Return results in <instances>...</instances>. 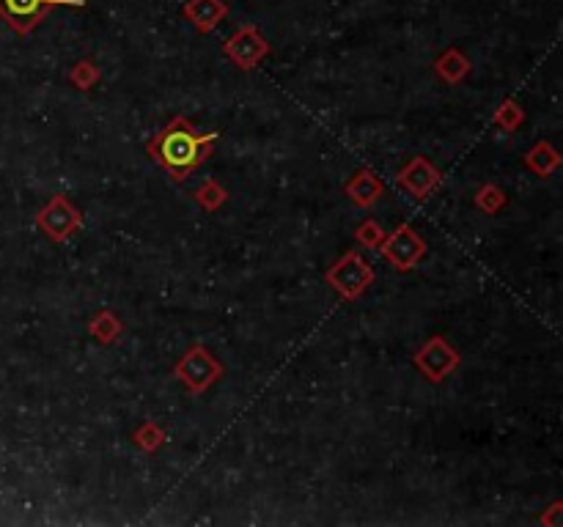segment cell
Wrapping results in <instances>:
<instances>
[{
    "label": "cell",
    "instance_id": "1",
    "mask_svg": "<svg viewBox=\"0 0 563 527\" xmlns=\"http://www.w3.org/2000/svg\"><path fill=\"white\" fill-rule=\"evenodd\" d=\"M215 140L217 132H198L185 119H176L149 143V151L176 182H185L195 168L204 165Z\"/></svg>",
    "mask_w": 563,
    "mask_h": 527
},
{
    "label": "cell",
    "instance_id": "2",
    "mask_svg": "<svg viewBox=\"0 0 563 527\" xmlns=\"http://www.w3.org/2000/svg\"><path fill=\"white\" fill-rule=\"evenodd\" d=\"M327 280H330V286H333L344 300H358L360 294L374 283V267H371L369 261L363 259L360 253L352 250V253L341 256V259L330 267Z\"/></svg>",
    "mask_w": 563,
    "mask_h": 527
},
{
    "label": "cell",
    "instance_id": "3",
    "mask_svg": "<svg viewBox=\"0 0 563 527\" xmlns=\"http://www.w3.org/2000/svg\"><path fill=\"white\" fill-rule=\"evenodd\" d=\"M176 377L190 393H204L212 382L223 377V363L204 346H190L176 363Z\"/></svg>",
    "mask_w": 563,
    "mask_h": 527
},
{
    "label": "cell",
    "instance_id": "4",
    "mask_svg": "<svg viewBox=\"0 0 563 527\" xmlns=\"http://www.w3.org/2000/svg\"><path fill=\"white\" fill-rule=\"evenodd\" d=\"M55 6L83 9L86 0H0V17L17 33H31Z\"/></svg>",
    "mask_w": 563,
    "mask_h": 527
},
{
    "label": "cell",
    "instance_id": "5",
    "mask_svg": "<svg viewBox=\"0 0 563 527\" xmlns=\"http://www.w3.org/2000/svg\"><path fill=\"white\" fill-rule=\"evenodd\" d=\"M379 250H382L385 261H390L393 267L404 272V269H412L426 256V242L415 234V228L399 226L390 237L385 234Z\"/></svg>",
    "mask_w": 563,
    "mask_h": 527
},
{
    "label": "cell",
    "instance_id": "6",
    "mask_svg": "<svg viewBox=\"0 0 563 527\" xmlns=\"http://www.w3.org/2000/svg\"><path fill=\"white\" fill-rule=\"evenodd\" d=\"M36 220H39L42 231L53 239V242H66V239L75 234L77 228L83 226V215L66 201L64 195H53Z\"/></svg>",
    "mask_w": 563,
    "mask_h": 527
},
{
    "label": "cell",
    "instance_id": "7",
    "mask_svg": "<svg viewBox=\"0 0 563 527\" xmlns=\"http://www.w3.org/2000/svg\"><path fill=\"white\" fill-rule=\"evenodd\" d=\"M415 366L421 368L426 379H432V382H443L456 366H459V352H456L454 346L445 344V338L440 335H434L432 341H426L421 346V352L415 355Z\"/></svg>",
    "mask_w": 563,
    "mask_h": 527
},
{
    "label": "cell",
    "instance_id": "8",
    "mask_svg": "<svg viewBox=\"0 0 563 527\" xmlns=\"http://www.w3.org/2000/svg\"><path fill=\"white\" fill-rule=\"evenodd\" d=\"M226 55L239 66V69H256V64H261L267 55H270V44L261 36L253 25L237 31L226 42Z\"/></svg>",
    "mask_w": 563,
    "mask_h": 527
},
{
    "label": "cell",
    "instance_id": "9",
    "mask_svg": "<svg viewBox=\"0 0 563 527\" xmlns=\"http://www.w3.org/2000/svg\"><path fill=\"white\" fill-rule=\"evenodd\" d=\"M399 184L407 193L423 201L426 195H432L440 187V171L426 157H415L399 171Z\"/></svg>",
    "mask_w": 563,
    "mask_h": 527
},
{
    "label": "cell",
    "instance_id": "10",
    "mask_svg": "<svg viewBox=\"0 0 563 527\" xmlns=\"http://www.w3.org/2000/svg\"><path fill=\"white\" fill-rule=\"evenodd\" d=\"M226 3L223 0H190L185 9V17L193 22L201 33L215 31L220 20L226 17Z\"/></svg>",
    "mask_w": 563,
    "mask_h": 527
},
{
    "label": "cell",
    "instance_id": "11",
    "mask_svg": "<svg viewBox=\"0 0 563 527\" xmlns=\"http://www.w3.org/2000/svg\"><path fill=\"white\" fill-rule=\"evenodd\" d=\"M347 193L355 204L366 209V206L377 204V198L382 195V182L377 179V173L366 168V171H358L352 176V182L347 184Z\"/></svg>",
    "mask_w": 563,
    "mask_h": 527
},
{
    "label": "cell",
    "instance_id": "12",
    "mask_svg": "<svg viewBox=\"0 0 563 527\" xmlns=\"http://www.w3.org/2000/svg\"><path fill=\"white\" fill-rule=\"evenodd\" d=\"M434 72L443 77L445 83H462L470 72V64H467V58L459 50H445L437 61H434Z\"/></svg>",
    "mask_w": 563,
    "mask_h": 527
},
{
    "label": "cell",
    "instance_id": "13",
    "mask_svg": "<svg viewBox=\"0 0 563 527\" xmlns=\"http://www.w3.org/2000/svg\"><path fill=\"white\" fill-rule=\"evenodd\" d=\"M525 165L531 168L536 176H550L553 171H558V165H561V157H558V151L550 146V143H536L528 154H525Z\"/></svg>",
    "mask_w": 563,
    "mask_h": 527
},
{
    "label": "cell",
    "instance_id": "14",
    "mask_svg": "<svg viewBox=\"0 0 563 527\" xmlns=\"http://www.w3.org/2000/svg\"><path fill=\"white\" fill-rule=\"evenodd\" d=\"M88 330H91V335H94L97 341H102V344H113L121 335V322L110 311H99L97 316L91 319V324H88Z\"/></svg>",
    "mask_w": 563,
    "mask_h": 527
},
{
    "label": "cell",
    "instance_id": "15",
    "mask_svg": "<svg viewBox=\"0 0 563 527\" xmlns=\"http://www.w3.org/2000/svg\"><path fill=\"white\" fill-rule=\"evenodd\" d=\"M193 198L198 201L201 209H206V212H217V209L223 206V201H226V190H223V184H217L215 179H209V182H204L198 190H195Z\"/></svg>",
    "mask_w": 563,
    "mask_h": 527
},
{
    "label": "cell",
    "instance_id": "16",
    "mask_svg": "<svg viewBox=\"0 0 563 527\" xmlns=\"http://www.w3.org/2000/svg\"><path fill=\"white\" fill-rule=\"evenodd\" d=\"M522 119H525V113H522V108L514 102V99H506V102L498 108V113H495V124H498L503 132L517 130L522 124Z\"/></svg>",
    "mask_w": 563,
    "mask_h": 527
},
{
    "label": "cell",
    "instance_id": "17",
    "mask_svg": "<svg viewBox=\"0 0 563 527\" xmlns=\"http://www.w3.org/2000/svg\"><path fill=\"white\" fill-rule=\"evenodd\" d=\"M135 442H138V448H143L146 453H154L160 445L165 442V431L152 423V420H146L141 429L135 431Z\"/></svg>",
    "mask_w": 563,
    "mask_h": 527
},
{
    "label": "cell",
    "instance_id": "18",
    "mask_svg": "<svg viewBox=\"0 0 563 527\" xmlns=\"http://www.w3.org/2000/svg\"><path fill=\"white\" fill-rule=\"evenodd\" d=\"M476 204L478 209H484L487 215H495L498 209L506 206V195H503V190H498L495 184H484L476 193Z\"/></svg>",
    "mask_w": 563,
    "mask_h": 527
},
{
    "label": "cell",
    "instance_id": "19",
    "mask_svg": "<svg viewBox=\"0 0 563 527\" xmlns=\"http://www.w3.org/2000/svg\"><path fill=\"white\" fill-rule=\"evenodd\" d=\"M69 80H72V86H77L80 91H88V88L97 86L99 69L91 64V61H80V64H75V69L69 72Z\"/></svg>",
    "mask_w": 563,
    "mask_h": 527
},
{
    "label": "cell",
    "instance_id": "20",
    "mask_svg": "<svg viewBox=\"0 0 563 527\" xmlns=\"http://www.w3.org/2000/svg\"><path fill=\"white\" fill-rule=\"evenodd\" d=\"M355 239H358L360 245H366V248H379L382 239H385V231L379 228L377 220H366V223H360L358 231H355Z\"/></svg>",
    "mask_w": 563,
    "mask_h": 527
}]
</instances>
